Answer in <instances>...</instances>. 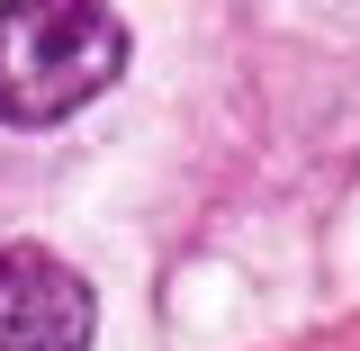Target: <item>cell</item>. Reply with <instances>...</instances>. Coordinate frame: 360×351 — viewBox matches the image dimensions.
<instances>
[{
    "mask_svg": "<svg viewBox=\"0 0 360 351\" xmlns=\"http://www.w3.org/2000/svg\"><path fill=\"white\" fill-rule=\"evenodd\" d=\"M0 351H90V288L37 243L0 253Z\"/></svg>",
    "mask_w": 360,
    "mask_h": 351,
    "instance_id": "cell-2",
    "label": "cell"
},
{
    "mask_svg": "<svg viewBox=\"0 0 360 351\" xmlns=\"http://www.w3.org/2000/svg\"><path fill=\"white\" fill-rule=\"evenodd\" d=\"M127 72V18L99 0H18L0 9V117L54 127Z\"/></svg>",
    "mask_w": 360,
    "mask_h": 351,
    "instance_id": "cell-1",
    "label": "cell"
}]
</instances>
